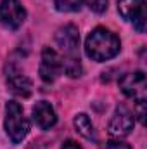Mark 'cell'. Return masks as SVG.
<instances>
[{
	"instance_id": "16",
	"label": "cell",
	"mask_w": 147,
	"mask_h": 149,
	"mask_svg": "<svg viewBox=\"0 0 147 149\" xmlns=\"http://www.w3.org/2000/svg\"><path fill=\"white\" fill-rule=\"evenodd\" d=\"M61 149H81V148H80L74 141H68V142H64V146H62Z\"/></svg>"
},
{
	"instance_id": "8",
	"label": "cell",
	"mask_w": 147,
	"mask_h": 149,
	"mask_svg": "<svg viewBox=\"0 0 147 149\" xmlns=\"http://www.w3.org/2000/svg\"><path fill=\"white\" fill-rule=\"evenodd\" d=\"M5 81H7L9 90H10L14 95L30 97L31 92H33V83H31V80L23 73L14 63H9V64L5 66Z\"/></svg>"
},
{
	"instance_id": "7",
	"label": "cell",
	"mask_w": 147,
	"mask_h": 149,
	"mask_svg": "<svg viewBox=\"0 0 147 149\" xmlns=\"http://www.w3.org/2000/svg\"><path fill=\"white\" fill-rule=\"evenodd\" d=\"M119 88L126 97H130L133 101H146V94H147L146 73L144 71L126 73L119 80Z\"/></svg>"
},
{
	"instance_id": "4",
	"label": "cell",
	"mask_w": 147,
	"mask_h": 149,
	"mask_svg": "<svg viewBox=\"0 0 147 149\" xmlns=\"http://www.w3.org/2000/svg\"><path fill=\"white\" fill-rule=\"evenodd\" d=\"M118 12L121 14L123 19L130 21L139 33L146 31L147 10L144 0H119L118 2Z\"/></svg>"
},
{
	"instance_id": "6",
	"label": "cell",
	"mask_w": 147,
	"mask_h": 149,
	"mask_svg": "<svg viewBox=\"0 0 147 149\" xmlns=\"http://www.w3.org/2000/svg\"><path fill=\"white\" fill-rule=\"evenodd\" d=\"M133 125H135L133 113L130 111L125 104H119L114 109L112 116H111L109 125H107V132H109L111 137L121 139V137H126L133 130Z\"/></svg>"
},
{
	"instance_id": "9",
	"label": "cell",
	"mask_w": 147,
	"mask_h": 149,
	"mask_svg": "<svg viewBox=\"0 0 147 149\" xmlns=\"http://www.w3.org/2000/svg\"><path fill=\"white\" fill-rule=\"evenodd\" d=\"M40 78L45 83H52L57 80V76L62 73V59L61 56L50 49V47H43L42 50V61H40Z\"/></svg>"
},
{
	"instance_id": "14",
	"label": "cell",
	"mask_w": 147,
	"mask_h": 149,
	"mask_svg": "<svg viewBox=\"0 0 147 149\" xmlns=\"http://www.w3.org/2000/svg\"><path fill=\"white\" fill-rule=\"evenodd\" d=\"M135 114L139 116V121L144 125V123H146V101H137Z\"/></svg>"
},
{
	"instance_id": "1",
	"label": "cell",
	"mask_w": 147,
	"mask_h": 149,
	"mask_svg": "<svg viewBox=\"0 0 147 149\" xmlns=\"http://www.w3.org/2000/svg\"><path fill=\"white\" fill-rule=\"evenodd\" d=\"M55 42L62 50V71L71 76H81V61H80V33L74 24H66L57 30Z\"/></svg>"
},
{
	"instance_id": "10",
	"label": "cell",
	"mask_w": 147,
	"mask_h": 149,
	"mask_svg": "<svg viewBox=\"0 0 147 149\" xmlns=\"http://www.w3.org/2000/svg\"><path fill=\"white\" fill-rule=\"evenodd\" d=\"M33 121L42 130H50L57 123V114L54 111L52 104L47 101H40L33 106Z\"/></svg>"
},
{
	"instance_id": "11",
	"label": "cell",
	"mask_w": 147,
	"mask_h": 149,
	"mask_svg": "<svg viewBox=\"0 0 147 149\" xmlns=\"http://www.w3.org/2000/svg\"><path fill=\"white\" fill-rule=\"evenodd\" d=\"M74 128H76V132H78L81 137H85L87 141L97 142V132H95V127H94L92 120L88 118V114H85V113L76 114V116H74Z\"/></svg>"
},
{
	"instance_id": "3",
	"label": "cell",
	"mask_w": 147,
	"mask_h": 149,
	"mask_svg": "<svg viewBox=\"0 0 147 149\" xmlns=\"http://www.w3.org/2000/svg\"><path fill=\"white\" fill-rule=\"evenodd\" d=\"M5 132L14 144L23 142L30 132V121L24 116L21 104L16 101H9L5 104Z\"/></svg>"
},
{
	"instance_id": "15",
	"label": "cell",
	"mask_w": 147,
	"mask_h": 149,
	"mask_svg": "<svg viewBox=\"0 0 147 149\" xmlns=\"http://www.w3.org/2000/svg\"><path fill=\"white\" fill-rule=\"evenodd\" d=\"M104 149H132L130 148V144H126V142H121V141H111L106 144V148Z\"/></svg>"
},
{
	"instance_id": "13",
	"label": "cell",
	"mask_w": 147,
	"mask_h": 149,
	"mask_svg": "<svg viewBox=\"0 0 147 149\" xmlns=\"http://www.w3.org/2000/svg\"><path fill=\"white\" fill-rule=\"evenodd\" d=\"M90 9L97 14H102L107 10V0H90Z\"/></svg>"
},
{
	"instance_id": "2",
	"label": "cell",
	"mask_w": 147,
	"mask_h": 149,
	"mask_svg": "<svg viewBox=\"0 0 147 149\" xmlns=\"http://www.w3.org/2000/svg\"><path fill=\"white\" fill-rule=\"evenodd\" d=\"M121 42L112 31L99 26L90 31V35L85 40V52L92 61L104 63L116 57L119 54Z\"/></svg>"
},
{
	"instance_id": "5",
	"label": "cell",
	"mask_w": 147,
	"mask_h": 149,
	"mask_svg": "<svg viewBox=\"0 0 147 149\" xmlns=\"http://www.w3.org/2000/svg\"><path fill=\"white\" fill-rule=\"evenodd\" d=\"M26 19V9L19 0L0 2V24L7 30H19Z\"/></svg>"
},
{
	"instance_id": "12",
	"label": "cell",
	"mask_w": 147,
	"mask_h": 149,
	"mask_svg": "<svg viewBox=\"0 0 147 149\" xmlns=\"http://www.w3.org/2000/svg\"><path fill=\"white\" fill-rule=\"evenodd\" d=\"M59 12H76L81 9L85 0H52Z\"/></svg>"
}]
</instances>
